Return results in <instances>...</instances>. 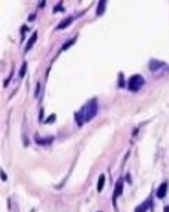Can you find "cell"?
Wrapping results in <instances>:
<instances>
[{
    "label": "cell",
    "mask_w": 169,
    "mask_h": 212,
    "mask_svg": "<svg viewBox=\"0 0 169 212\" xmlns=\"http://www.w3.org/2000/svg\"><path fill=\"white\" fill-rule=\"evenodd\" d=\"M83 109H85L86 122H89L91 118H94V117H95V114H97V100H95V99H92L91 101H88V103H86V105L83 106Z\"/></svg>",
    "instance_id": "1"
},
{
    "label": "cell",
    "mask_w": 169,
    "mask_h": 212,
    "mask_svg": "<svg viewBox=\"0 0 169 212\" xmlns=\"http://www.w3.org/2000/svg\"><path fill=\"white\" fill-rule=\"evenodd\" d=\"M143 83H145L143 77L138 75V74H135V75H132V77L128 80V88L132 91V92H135V91H138L141 86H143Z\"/></svg>",
    "instance_id": "2"
},
{
    "label": "cell",
    "mask_w": 169,
    "mask_h": 212,
    "mask_svg": "<svg viewBox=\"0 0 169 212\" xmlns=\"http://www.w3.org/2000/svg\"><path fill=\"white\" fill-rule=\"evenodd\" d=\"M123 186H124V181H123V178H118L117 183H115V188H114V194H112V203L114 206L117 208V198L122 195L123 192Z\"/></svg>",
    "instance_id": "3"
},
{
    "label": "cell",
    "mask_w": 169,
    "mask_h": 212,
    "mask_svg": "<svg viewBox=\"0 0 169 212\" xmlns=\"http://www.w3.org/2000/svg\"><path fill=\"white\" fill-rule=\"evenodd\" d=\"M149 208H152V195L146 198V200H145V202L141 203V204H138L137 208H135V212H146Z\"/></svg>",
    "instance_id": "4"
},
{
    "label": "cell",
    "mask_w": 169,
    "mask_h": 212,
    "mask_svg": "<svg viewBox=\"0 0 169 212\" xmlns=\"http://www.w3.org/2000/svg\"><path fill=\"white\" fill-rule=\"evenodd\" d=\"M166 192H168V181H163L160 184V188L157 189V197H159V198H165Z\"/></svg>",
    "instance_id": "5"
},
{
    "label": "cell",
    "mask_w": 169,
    "mask_h": 212,
    "mask_svg": "<svg viewBox=\"0 0 169 212\" xmlns=\"http://www.w3.org/2000/svg\"><path fill=\"white\" fill-rule=\"evenodd\" d=\"M75 122H77V124L79 126H81V124H83L85 122H86V117H85V109L83 108H81V109L75 114Z\"/></svg>",
    "instance_id": "6"
},
{
    "label": "cell",
    "mask_w": 169,
    "mask_h": 212,
    "mask_svg": "<svg viewBox=\"0 0 169 212\" xmlns=\"http://www.w3.org/2000/svg\"><path fill=\"white\" fill-rule=\"evenodd\" d=\"M35 42H37V32H34V34L31 35V39H29L28 42H26V48H25V51L28 52V51L31 49V48L34 46V43H35Z\"/></svg>",
    "instance_id": "7"
},
{
    "label": "cell",
    "mask_w": 169,
    "mask_h": 212,
    "mask_svg": "<svg viewBox=\"0 0 169 212\" xmlns=\"http://www.w3.org/2000/svg\"><path fill=\"white\" fill-rule=\"evenodd\" d=\"M74 20V17H66V19H63L62 22H60V25L57 26V29H65L66 26H69L71 25V22Z\"/></svg>",
    "instance_id": "8"
},
{
    "label": "cell",
    "mask_w": 169,
    "mask_h": 212,
    "mask_svg": "<svg viewBox=\"0 0 169 212\" xmlns=\"http://www.w3.org/2000/svg\"><path fill=\"white\" fill-rule=\"evenodd\" d=\"M105 181H106V178H105V175H103V174H102V175L99 177V183H97V191H99V192H102V191H103V186H105Z\"/></svg>",
    "instance_id": "9"
},
{
    "label": "cell",
    "mask_w": 169,
    "mask_h": 212,
    "mask_svg": "<svg viewBox=\"0 0 169 212\" xmlns=\"http://www.w3.org/2000/svg\"><path fill=\"white\" fill-rule=\"evenodd\" d=\"M52 140H54L52 137H49V138H40V137H37V138H35V141H37L39 145H49Z\"/></svg>",
    "instance_id": "10"
},
{
    "label": "cell",
    "mask_w": 169,
    "mask_h": 212,
    "mask_svg": "<svg viewBox=\"0 0 169 212\" xmlns=\"http://www.w3.org/2000/svg\"><path fill=\"white\" fill-rule=\"evenodd\" d=\"M160 66H163V62H155V60H152V62L149 63V68H151L152 71H157Z\"/></svg>",
    "instance_id": "11"
},
{
    "label": "cell",
    "mask_w": 169,
    "mask_h": 212,
    "mask_svg": "<svg viewBox=\"0 0 169 212\" xmlns=\"http://www.w3.org/2000/svg\"><path fill=\"white\" fill-rule=\"evenodd\" d=\"M105 6H106V2H99V8H97V15H102L105 13Z\"/></svg>",
    "instance_id": "12"
},
{
    "label": "cell",
    "mask_w": 169,
    "mask_h": 212,
    "mask_svg": "<svg viewBox=\"0 0 169 212\" xmlns=\"http://www.w3.org/2000/svg\"><path fill=\"white\" fill-rule=\"evenodd\" d=\"M25 74H26V62H23V65H22L19 75H20V77H25Z\"/></svg>",
    "instance_id": "13"
},
{
    "label": "cell",
    "mask_w": 169,
    "mask_h": 212,
    "mask_svg": "<svg viewBox=\"0 0 169 212\" xmlns=\"http://www.w3.org/2000/svg\"><path fill=\"white\" fill-rule=\"evenodd\" d=\"M74 42H75V39H72V40H69V42H66V43H65V45H63V48H62V51H66V49H68V48H69L71 45H72Z\"/></svg>",
    "instance_id": "14"
},
{
    "label": "cell",
    "mask_w": 169,
    "mask_h": 212,
    "mask_svg": "<svg viewBox=\"0 0 169 212\" xmlns=\"http://www.w3.org/2000/svg\"><path fill=\"white\" fill-rule=\"evenodd\" d=\"M56 114H52V115H49V117H48L46 118V120H45V123H54V122H56Z\"/></svg>",
    "instance_id": "15"
},
{
    "label": "cell",
    "mask_w": 169,
    "mask_h": 212,
    "mask_svg": "<svg viewBox=\"0 0 169 212\" xmlns=\"http://www.w3.org/2000/svg\"><path fill=\"white\" fill-rule=\"evenodd\" d=\"M62 6H63V3L60 2V3L57 5V6L54 8V13H62V11H63V8H62Z\"/></svg>",
    "instance_id": "16"
},
{
    "label": "cell",
    "mask_w": 169,
    "mask_h": 212,
    "mask_svg": "<svg viewBox=\"0 0 169 212\" xmlns=\"http://www.w3.org/2000/svg\"><path fill=\"white\" fill-rule=\"evenodd\" d=\"M43 115H45V111H43V109H40V114H39V118H40V122L43 120Z\"/></svg>",
    "instance_id": "17"
},
{
    "label": "cell",
    "mask_w": 169,
    "mask_h": 212,
    "mask_svg": "<svg viewBox=\"0 0 169 212\" xmlns=\"http://www.w3.org/2000/svg\"><path fill=\"white\" fill-rule=\"evenodd\" d=\"M118 86H123V74H120V85Z\"/></svg>",
    "instance_id": "18"
},
{
    "label": "cell",
    "mask_w": 169,
    "mask_h": 212,
    "mask_svg": "<svg viewBox=\"0 0 169 212\" xmlns=\"http://www.w3.org/2000/svg\"><path fill=\"white\" fill-rule=\"evenodd\" d=\"M163 212H169V206H166V208H165V211H163Z\"/></svg>",
    "instance_id": "19"
}]
</instances>
